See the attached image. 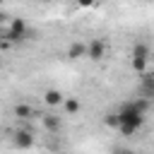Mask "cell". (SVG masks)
Returning <instances> with one entry per match:
<instances>
[{
    "instance_id": "cell-13",
    "label": "cell",
    "mask_w": 154,
    "mask_h": 154,
    "mask_svg": "<svg viewBox=\"0 0 154 154\" xmlns=\"http://www.w3.org/2000/svg\"><path fill=\"white\" fill-rule=\"evenodd\" d=\"M77 5H79V7H94L96 0H77Z\"/></svg>"
},
{
    "instance_id": "cell-9",
    "label": "cell",
    "mask_w": 154,
    "mask_h": 154,
    "mask_svg": "<svg viewBox=\"0 0 154 154\" xmlns=\"http://www.w3.org/2000/svg\"><path fill=\"white\" fill-rule=\"evenodd\" d=\"M43 101L48 106H60V103H65V96H63L60 89H46L43 91Z\"/></svg>"
},
{
    "instance_id": "cell-2",
    "label": "cell",
    "mask_w": 154,
    "mask_h": 154,
    "mask_svg": "<svg viewBox=\"0 0 154 154\" xmlns=\"http://www.w3.org/2000/svg\"><path fill=\"white\" fill-rule=\"evenodd\" d=\"M26 36H29L26 22L22 17H14V19H10V26L2 31V48H10L12 43H22Z\"/></svg>"
},
{
    "instance_id": "cell-1",
    "label": "cell",
    "mask_w": 154,
    "mask_h": 154,
    "mask_svg": "<svg viewBox=\"0 0 154 154\" xmlns=\"http://www.w3.org/2000/svg\"><path fill=\"white\" fill-rule=\"evenodd\" d=\"M118 118H120V132H123V135H135V132L142 130V125H144V113H142L132 101H125V103L118 108Z\"/></svg>"
},
{
    "instance_id": "cell-4",
    "label": "cell",
    "mask_w": 154,
    "mask_h": 154,
    "mask_svg": "<svg viewBox=\"0 0 154 154\" xmlns=\"http://www.w3.org/2000/svg\"><path fill=\"white\" fill-rule=\"evenodd\" d=\"M87 58L94 60V63L103 60V58H106V43H103L101 38H91V41L87 43Z\"/></svg>"
},
{
    "instance_id": "cell-11",
    "label": "cell",
    "mask_w": 154,
    "mask_h": 154,
    "mask_svg": "<svg viewBox=\"0 0 154 154\" xmlns=\"http://www.w3.org/2000/svg\"><path fill=\"white\" fill-rule=\"evenodd\" d=\"M106 125H108L111 130H120V118H118V111H111V113L106 116Z\"/></svg>"
},
{
    "instance_id": "cell-10",
    "label": "cell",
    "mask_w": 154,
    "mask_h": 154,
    "mask_svg": "<svg viewBox=\"0 0 154 154\" xmlns=\"http://www.w3.org/2000/svg\"><path fill=\"white\" fill-rule=\"evenodd\" d=\"M14 116H17L19 120H29V118H34L36 113H34V108H31L29 103H17V106H14Z\"/></svg>"
},
{
    "instance_id": "cell-14",
    "label": "cell",
    "mask_w": 154,
    "mask_h": 154,
    "mask_svg": "<svg viewBox=\"0 0 154 154\" xmlns=\"http://www.w3.org/2000/svg\"><path fill=\"white\" fill-rule=\"evenodd\" d=\"M116 154H135V152H130V149H116Z\"/></svg>"
},
{
    "instance_id": "cell-7",
    "label": "cell",
    "mask_w": 154,
    "mask_h": 154,
    "mask_svg": "<svg viewBox=\"0 0 154 154\" xmlns=\"http://www.w3.org/2000/svg\"><path fill=\"white\" fill-rule=\"evenodd\" d=\"M41 123H43V128H46L48 132H58V130L63 128V118L55 116V113H43V116H41Z\"/></svg>"
},
{
    "instance_id": "cell-12",
    "label": "cell",
    "mask_w": 154,
    "mask_h": 154,
    "mask_svg": "<svg viewBox=\"0 0 154 154\" xmlns=\"http://www.w3.org/2000/svg\"><path fill=\"white\" fill-rule=\"evenodd\" d=\"M63 106H65V113H77V111L82 108V103H79L77 99H65Z\"/></svg>"
},
{
    "instance_id": "cell-5",
    "label": "cell",
    "mask_w": 154,
    "mask_h": 154,
    "mask_svg": "<svg viewBox=\"0 0 154 154\" xmlns=\"http://www.w3.org/2000/svg\"><path fill=\"white\" fill-rule=\"evenodd\" d=\"M12 142H14V147H19V149H29V147H34V135H31V130H26V128H17V130L12 132Z\"/></svg>"
},
{
    "instance_id": "cell-3",
    "label": "cell",
    "mask_w": 154,
    "mask_h": 154,
    "mask_svg": "<svg viewBox=\"0 0 154 154\" xmlns=\"http://www.w3.org/2000/svg\"><path fill=\"white\" fill-rule=\"evenodd\" d=\"M147 60H149V48H147V43H135L132 51H130V65H132V70L140 72V75H144Z\"/></svg>"
},
{
    "instance_id": "cell-6",
    "label": "cell",
    "mask_w": 154,
    "mask_h": 154,
    "mask_svg": "<svg viewBox=\"0 0 154 154\" xmlns=\"http://www.w3.org/2000/svg\"><path fill=\"white\" fill-rule=\"evenodd\" d=\"M140 91L144 99H154V72H144L142 79H140Z\"/></svg>"
},
{
    "instance_id": "cell-8",
    "label": "cell",
    "mask_w": 154,
    "mask_h": 154,
    "mask_svg": "<svg viewBox=\"0 0 154 154\" xmlns=\"http://www.w3.org/2000/svg\"><path fill=\"white\" fill-rule=\"evenodd\" d=\"M67 58H70V60L87 58V43H82V41H72V43L67 46Z\"/></svg>"
}]
</instances>
